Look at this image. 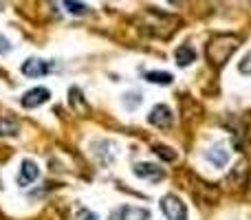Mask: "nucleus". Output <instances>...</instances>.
Returning <instances> with one entry per match:
<instances>
[{
  "mask_svg": "<svg viewBox=\"0 0 251 220\" xmlns=\"http://www.w3.org/2000/svg\"><path fill=\"white\" fill-rule=\"evenodd\" d=\"M238 44H240L238 35H214V38L209 40L207 49H205L207 60L212 62V66H223L231 55H234Z\"/></svg>",
  "mask_w": 251,
  "mask_h": 220,
  "instance_id": "1",
  "label": "nucleus"
},
{
  "mask_svg": "<svg viewBox=\"0 0 251 220\" xmlns=\"http://www.w3.org/2000/svg\"><path fill=\"white\" fill-rule=\"evenodd\" d=\"M161 209H163L168 220H187V207L181 203V198L174 194H168L161 198Z\"/></svg>",
  "mask_w": 251,
  "mask_h": 220,
  "instance_id": "2",
  "label": "nucleus"
},
{
  "mask_svg": "<svg viewBox=\"0 0 251 220\" xmlns=\"http://www.w3.org/2000/svg\"><path fill=\"white\" fill-rule=\"evenodd\" d=\"M110 220H150V212L134 205H122L110 214Z\"/></svg>",
  "mask_w": 251,
  "mask_h": 220,
  "instance_id": "3",
  "label": "nucleus"
},
{
  "mask_svg": "<svg viewBox=\"0 0 251 220\" xmlns=\"http://www.w3.org/2000/svg\"><path fill=\"white\" fill-rule=\"evenodd\" d=\"M49 97H51V93H49V88H31V91H26L25 95H22V106L25 108H38V106L47 104Z\"/></svg>",
  "mask_w": 251,
  "mask_h": 220,
  "instance_id": "4",
  "label": "nucleus"
},
{
  "mask_svg": "<svg viewBox=\"0 0 251 220\" xmlns=\"http://www.w3.org/2000/svg\"><path fill=\"white\" fill-rule=\"evenodd\" d=\"M148 121H150L152 125H156V128H170V125H172V110L165 104H159L148 115Z\"/></svg>",
  "mask_w": 251,
  "mask_h": 220,
  "instance_id": "5",
  "label": "nucleus"
},
{
  "mask_svg": "<svg viewBox=\"0 0 251 220\" xmlns=\"http://www.w3.org/2000/svg\"><path fill=\"white\" fill-rule=\"evenodd\" d=\"M132 172L137 174L139 178H148V181H161V178L165 176L163 170H161L159 165H154V163H137Z\"/></svg>",
  "mask_w": 251,
  "mask_h": 220,
  "instance_id": "6",
  "label": "nucleus"
},
{
  "mask_svg": "<svg viewBox=\"0 0 251 220\" xmlns=\"http://www.w3.org/2000/svg\"><path fill=\"white\" fill-rule=\"evenodd\" d=\"M22 73H25L26 77H42L44 73H49V62L31 57V60H26L25 64H22Z\"/></svg>",
  "mask_w": 251,
  "mask_h": 220,
  "instance_id": "7",
  "label": "nucleus"
},
{
  "mask_svg": "<svg viewBox=\"0 0 251 220\" xmlns=\"http://www.w3.org/2000/svg\"><path fill=\"white\" fill-rule=\"evenodd\" d=\"M38 174H40V170H38V165L33 163V161H22V165H20V174H18V183L20 185H29V183H33L35 178H38Z\"/></svg>",
  "mask_w": 251,
  "mask_h": 220,
  "instance_id": "8",
  "label": "nucleus"
},
{
  "mask_svg": "<svg viewBox=\"0 0 251 220\" xmlns=\"http://www.w3.org/2000/svg\"><path fill=\"white\" fill-rule=\"evenodd\" d=\"M174 60H176L178 66H190L192 62L196 60V53L192 47H187V44H183V47H178L176 51H174Z\"/></svg>",
  "mask_w": 251,
  "mask_h": 220,
  "instance_id": "9",
  "label": "nucleus"
},
{
  "mask_svg": "<svg viewBox=\"0 0 251 220\" xmlns=\"http://www.w3.org/2000/svg\"><path fill=\"white\" fill-rule=\"evenodd\" d=\"M227 159H229V154H227L225 147H214V150L207 152V161L209 163H214L216 168H225Z\"/></svg>",
  "mask_w": 251,
  "mask_h": 220,
  "instance_id": "10",
  "label": "nucleus"
},
{
  "mask_svg": "<svg viewBox=\"0 0 251 220\" xmlns=\"http://www.w3.org/2000/svg\"><path fill=\"white\" fill-rule=\"evenodd\" d=\"M20 132V125L11 119H0V134L2 137H18Z\"/></svg>",
  "mask_w": 251,
  "mask_h": 220,
  "instance_id": "11",
  "label": "nucleus"
},
{
  "mask_svg": "<svg viewBox=\"0 0 251 220\" xmlns=\"http://www.w3.org/2000/svg\"><path fill=\"white\" fill-rule=\"evenodd\" d=\"M146 79L152 84H161V86H168V84H172V75L170 73H156V71H150V73H146Z\"/></svg>",
  "mask_w": 251,
  "mask_h": 220,
  "instance_id": "12",
  "label": "nucleus"
},
{
  "mask_svg": "<svg viewBox=\"0 0 251 220\" xmlns=\"http://www.w3.org/2000/svg\"><path fill=\"white\" fill-rule=\"evenodd\" d=\"M64 7L69 9V13H73V16H86V13H88L86 4L77 2V0H64Z\"/></svg>",
  "mask_w": 251,
  "mask_h": 220,
  "instance_id": "13",
  "label": "nucleus"
},
{
  "mask_svg": "<svg viewBox=\"0 0 251 220\" xmlns=\"http://www.w3.org/2000/svg\"><path fill=\"white\" fill-rule=\"evenodd\" d=\"M71 106H73L75 110L79 108V112H88V106L84 104V99H82V93H79V88H71Z\"/></svg>",
  "mask_w": 251,
  "mask_h": 220,
  "instance_id": "14",
  "label": "nucleus"
},
{
  "mask_svg": "<svg viewBox=\"0 0 251 220\" xmlns=\"http://www.w3.org/2000/svg\"><path fill=\"white\" fill-rule=\"evenodd\" d=\"M152 152L154 154H159L163 161H168V163H172V161H176V152L174 150H170V147H165V146H154L152 147Z\"/></svg>",
  "mask_w": 251,
  "mask_h": 220,
  "instance_id": "15",
  "label": "nucleus"
},
{
  "mask_svg": "<svg viewBox=\"0 0 251 220\" xmlns=\"http://www.w3.org/2000/svg\"><path fill=\"white\" fill-rule=\"evenodd\" d=\"M238 71H240L243 75H251V53H249V55H245V60L240 62Z\"/></svg>",
  "mask_w": 251,
  "mask_h": 220,
  "instance_id": "16",
  "label": "nucleus"
},
{
  "mask_svg": "<svg viewBox=\"0 0 251 220\" xmlns=\"http://www.w3.org/2000/svg\"><path fill=\"white\" fill-rule=\"evenodd\" d=\"M77 220H97V216L93 212H88V209H79V212H77Z\"/></svg>",
  "mask_w": 251,
  "mask_h": 220,
  "instance_id": "17",
  "label": "nucleus"
},
{
  "mask_svg": "<svg viewBox=\"0 0 251 220\" xmlns=\"http://www.w3.org/2000/svg\"><path fill=\"white\" fill-rule=\"evenodd\" d=\"M9 49H11V44H9V40L4 38V35H0V53H7Z\"/></svg>",
  "mask_w": 251,
  "mask_h": 220,
  "instance_id": "18",
  "label": "nucleus"
},
{
  "mask_svg": "<svg viewBox=\"0 0 251 220\" xmlns=\"http://www.w3.org/2000/svg\"><path fill=\"white\" fill-rule=\"evenodd\" d=\"M170 2H178V0H170Z\"/></svg>",
  "mask_w": 251,
  "mask_h": 220,
  "instance_id": "19",
  "label": "nucleus"
}]
</instances>
